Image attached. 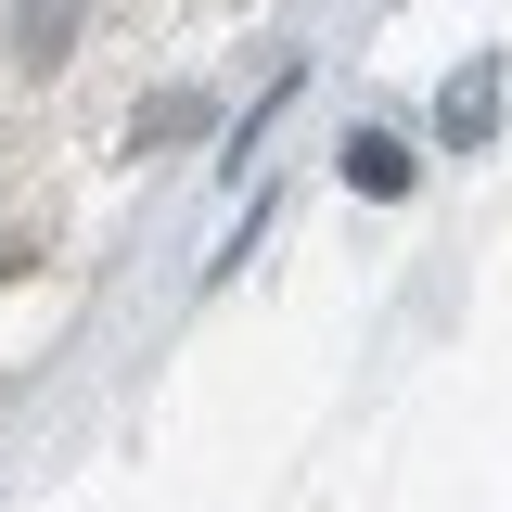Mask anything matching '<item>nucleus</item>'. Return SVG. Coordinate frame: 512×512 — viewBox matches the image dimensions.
Masks as SVG:
<instances>
[{"label":"nucleus","mask_w":512,"mask_h":512,"mask_svg":"<svg viewBox=\"0 0 512 512\" xmlns=\"http://www.w3.org/2000/svg\"><path fill=\"white\" fill-rule=\"evenodd\" d=\"M487 116H500V90L474 77V90H448V141H487Z\"/></svg>","instance_id":"3"},{"label":"nucleus","mask_w":512,"mask_h":512,"mask_svg":"<svg viewBox=\"0 0 512 512\" xmlns=\"http://www.w3.org/2000/svg\"><path fill=\"white\" fill-rule=\"evenodd\" d=\"M346 180H359V192H410V141L359 128V141H346Z\"/></svg>","instance_id":"2"},{"label":"nucleus","mask_w":512,"mask_h":512,"mask_svg":"<svg viewBox=\"0 0 512 512\" xmlns=\"http://www.w3.org/2000/svg\"><path fill=\"white\" fill-rule=\"evenodd\" d=\"M64 39H77V0H13V52L26 64H64Z\"/></svg>","instance_id":"1"},{"label":"nucleus","mask_w":512,"mask_h":512,"mask_svg":"<svg viewBox=\"0 0 512 512\" xmlns=\"http://www.w3.org/2000/svg\"><path fill=\"white\" fill-rule=\"evenodd\" d=\"M192 128H205V103H192V90H167V103L141 116V141H192Z\"/></svg>","instance_id":"4"}]
</instances>
